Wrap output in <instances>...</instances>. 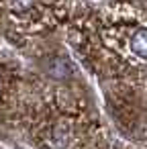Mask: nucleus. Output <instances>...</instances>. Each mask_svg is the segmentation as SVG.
I'll return each instance as SVG.
<instances>
[{"mask_svg":"<svg viewBox=\"0 0 147 149\" xmlns=\"http://www.w3.org/2000/svg\"><path fill=\"white\" fill-rule=\"evenodd\" d=\"M129 49L135 57L147 61V27L137 29L131 37H129Z\"/></svg>","mask_w":147,"mask_h":149,"instance_id":"obj_1","label":"nucleus"},{"mask_svg":"<svg viewBox=\"0 0 147 149\" xmlns=\"http://www.w3.org/2000/svg\"><path fill=\"white\" fill-rule=\"evenodd\" d=\"M0 102H2V86H0Z\"/></svg>","mask_w":147,"mask_h":149,"instance_id":"obj_2","label":"nucleus"}]
</instances>
